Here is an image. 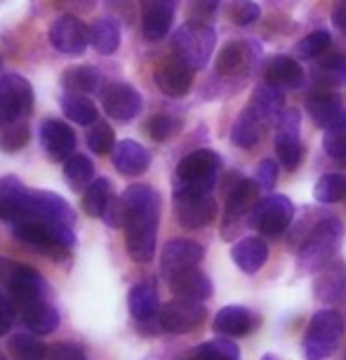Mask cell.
Segmentation results:
<instances>
[{
	"label": "cell",
	"mask_w": 346,
	"mask_h": 360,
	"mask_svg": "<svg viewBox=\"0 0 346 360\" xmlns=\"http://www.w3.org/2000/svg\"><path fill=\"white\" fill-rule=\"evenodd\" d=\"M151 165V153L132 139L118 141L113 148V167L123 176H139Z\"/></svg>",
	"instance_id": "83f0119b"
},
{
	"label": "cell",
	"mask_w": 346,
	"mask_h": 360,
	"mask_svg": "<svg viewBox=\"0 0 346 360\" xmlns=\"http://www.w3.org/2000/svg\"><path fill=\"white\" fill-rule=\"evenodd\" d=\"M85 141L92 153L108 155V153H113V148H115V132L106 120H97V123H92L90 130H87Z\"/></svg>",
	"instance_id": "ee69618b"
},
{
	"label": "cell",
	"mask_w": 346,
	"mask_h": 360,
	"mask_svg": "<svg viewBox=\"0 0 346 360\" xmlns=\"http://www.w3.org/2000/svg\"><path fill=\"white\" fill-rule=\"evenodd\" d=\"M40 144H43L47 158L52 162H62L71 158L73 151H76V132L64 120L47 118L40 125Z\"/></svg>",
	"instance_id": "44dd1931"
},
{
	"label": "cell",
	"mask_w": 346,
	"mask_h": 360,
	"mask_svg": "<svg viewBox=\"0 0 346 360\" xmlns=\"http://www.w3.org/2000/svg\"><path fill=\"white\" fill-rule=\"evenodd\" d=\"M3 288L10 292L12 302H15L19 309L26 307V304H31V302H38V299L47 297L45 278L40 276L33 266H29V264H19V262H10V269H8V276H5V281H3Z\"/></svg>",
	"instance_id": "30bf717a"
},
{
	"label": "cell",
	"mask_w": 346,
	"mask_h": 360,
	"mask_svg": "<svg viewBox=\"0 0 346 360\" xmlns=\"http://www.w3.org/2000/svg\"><path fill=\"white\" fill-rule=\"evenodd\" d=\"M314 295L321 304L339 307L346 302V262L332 259L328 266L318 271L314 281Z\"/></svg>",
	"instance_id": "7402d4cb"
},
{
	"label": "cell",
	"mask_w": 346,
	"mask_h": 360,
	"mask_svg": "<svg viewBox=\"0 0 346 360\" xmlns=\"http://www.w3.org/2000/svg\"><path fill=\"white\" fill-rule=\"evenodd\" d=\"M191 360H241L238 346L229 339H210L191 353Z\"/></svg>",
	"instance_id": "60d3db41"
},
{
	"label": "cell",
	"mask_w": 346,
	"mask_h": 360,
	"mask_svg": "<svg viewBox=\"0 0 346 360\" xmlns=\"http://www.w3.org/2000/svg\"><path fill=\"white\" fill-rule=\"evenodd\" d=\"M47 360H87V356L78 344L59 342L47 346Z\"/></svg>",
	"instance_id": "f907efd6"
},
{
	"label": "cell",
	"mask_w": 346,
	"mask_h": 360,
	"mask_svg": "<svg viewBox=\"0 0 346 360\" xmlns=\"http://www.w3.org/2000/svg\"><path fill=\"white\" fill-rule=\"evenodd\" d=\"M318 83L328 87H346V54H328L316 66Z\"/></svg>",
	"instance_id": "74e56055"
},
{
	"label": "cell",
	"mask_w": 346,
	"mask_h": 360,
	"mask_svg": "<svg viewBox=\"0 0 346 360\" xmlns=\"http://www.w3.org/2000/svg\"><path fill=\"white\" fill-rule=\"evenodd\" d=\"M29 195L31 191L24 186V181L12 174L3 176L0 179V221L15 224L29 205Z\"/></svg>",
	"instance_id": "484cf974"
},
{
	"label": "cell",
	"mask_w": 346,
	"mask_h": 360,
	"mask_svg": "<svg viewBox=\"0 0 346 360\" xmlns=\"http://www.w3.org/2000/svg\"><path fill=\"white\" fill-rule=\"evenodd\" d=\"M219 0H188V22L210 24L217 15Z\"/></svg>",
	"instance_id": "c3c4849f"
},
{
	"label": "cell",
	"mask_w": 346,
	"mask_h": 360,
	"mask_svg": "<svg viewBox=\"0 0 346 360\" xmlns=\"http://www.w3.org/2000/svg\"><path fill=\"white\" fill-rule=\"evenodd\" d=\"M260 57L257 43H245V40H231L219 50L214 59V71L219 78L241 80L245 78L255 66V59Z\"/></svg>",
	"instance_id": "5bb4252c"
},
{
	"label": "cell",
	"mask_w": 346,
	"mask_h": 360,
	"mask_svg": "<svg viewBox=\"0 0 346 360\" xmlns=\"http://www.w3.org/2000/svg\"><path fill=\"white\" fill-rule=\"evenodd\" d=\"M252 325H255V318L245 307L231 304V307H224L219 314L214 316L212 330L222 337H245L252 332Z\"/></svg>",
	"instance_id": "f1b7e54d"
},
{
	"label": "cell",
	"mask_w": 346,
	"mask_h": 360,
	"mask_svg": "<svg viewBox=\"0 0 346 360\" xmlns=\"http://www.w3.org/2000/svg\"><path fill=\"white\" fill-rule=\"evenodd\" d=\"M90 45L97 54H113L120 47V24L113 17L94 19L90 26Z\"/></svg>",
	"instance_id": "1f68e13d"
},
{
	"label": "cell",
	"mask_w": 346,
	"mask_h": 360,
	"mask_svg": "<svg viewBox=\"0 0 346 360\" xmlns=\"http://www.w3.org/2000/svg\"><path fill=\"white\" fill-rule=\"evenodd\" d=\"M62 85L66 92L94 94L101 87V73L94 66H73L62 73Z\"/></svg>",
	"instance_id": "d6a6232c"
},
{
	"label": "cell",
	"mask_w": 346,
	"mask_h": 360,
	"mask_svg": "<svg viewBox=\"0 0 346 360\" xmlns=\"http://www.w3.org/2000/svg\"><path fill=\"white\" fill-rule=\"evenodd\" d=\"M222 158L217 151L198 148L179 160L174 169V193H212V188L219 179Z\"/></svg>",
	"instance_id": "277c9868"
},
{
	"label": "cell",
	"mask_w": 346,
	"mask_h": 360,
	"mask_svg": "<svg viewBox=\"0 0 346 360\" xmlns=\"http://www.w3.org/2000/svg\"><path fill=\"white\" fill-rule=\"evenodd\" d=\"M260 184L255 179H243L238 174L233 181V186L229 188L226 193V210H224V233L231 229L236 236V231L241 229V219H245V226H248V217H250V210L257 205L260 200Z\"/></svg>",
	"instance_id": "4fadbf2b"
},
{
	"label": "cell",
	"mask_w": 346,
	"mask_h": 360,
	"mask_svg": "<svg viewBox=\"0 0 346 360\" xmlns=\"http://www.w3.org/2000/svg\"><path fill=\"white\" fill-rule=\"evenodd\" d=\"M101 106H104L106 115L118 123H130L141 113L144 99L141 94L127 83H111L101 90Z\"/></svg>",
	"instance_id": "e0dca14e"
},
{
	"label": "cell",
	"mask_w": 346,
	"mask_h": 360,
	"mask_svg": "<svg viewBox=\"0 0 346 360\" xmlns=\"http://www.w3.org/2000/svg\"><path fill=\"white\" fill-rule=\"evenodd\" d=\"M207 318V311L203 307V302H193V299H172L165 307H160L158 323L160 330L172 332V335H186L200 328Z\"/></svg>",
	"instance_id": "8fae6325"
},
{
	"label": "cell",
	"mask_w": 346,
	"mask_h": 360,
	"mask_svg": "<svg viewBox=\"0 0 346 360\" xmlns=\"http://www.w3.org/2000/svg\"><path fill=\"white\" fill-rule=\"evenodd\" d=\"M344 337V318L332 309H323L309 321L302 339L304 360H328Z\"/></svg>",
	"instance_id": "5b68a950"
},
{
	"label": "cell",
	"mask_w": 346,
	"mask_h": 360,
	"mask_svg": "<svg viewBox=\"0 0 346 360\" xmlns=\"http://www.w3.org/2000/svg\"><path fill=\"white\" fill-rule=\"evenodd\" d=\"M250 104H255L260 111H264L276 123L278 115L283 113V90H281V87H276V85L262 83V85L255 87Z\"/></svg>",
	"instance_id": "ab89813d"
},
{
	"label": "cell",
	"mask_w": 346,
	"mask_h": 360,
	"mask_svg": "<svg viewBox=\"0 0 346 360\" xmlns=\"http://www.w3.org/2000/svg\"><path fill=\"white\" fill-rule=\"evenodd\" d=\"M22 217H38V219L59 221L66 226H76V212L59 193L52 191H31L29 205H26ZM19 217V219H22Z\"/></svg>",
	"instance_id": "d6986e66"
},
{
	"label": "cell",
	"mask_w": 346,
	"mask_h": 360,
	"mask_svg": "<svg viewBox=\"0 0 346 360\" xmlns=\"http://www.w3.org/2000/svg\"><path fill=\"white\" fill-rule=\"evenodd\" d=\"M323 148L332 160H346V111L330 127H325Z\"/></svg>",
	"instance_id": "b9f144b4"
},
{
	"label": "cell",
	"mask_w": 346,
	"mask_h": 360,
	"mask_svg": "<svg viewBox=\"0 0 346 360\" xmlns=\"http://www.w3.org/2000/svg\"><path fill=\"white\" fill-rule=\"evenodd\" d=\"M106 5L111 8L113 15L132 22V0H106Z\"/></svg>",
	"instance_id": "11a10c76"
},
{
	"label": "cell",
	"mask_w": 346,
	"mask_h": 360,
	"mask_svg": "<svg viewBox=\"0 0 346 360\" xmlns=\"http://www.w3.org/2000/svg\"><path fill=\"white\" fill-rule=\"evenodd\" d=\"M174 217L181 229H205L214 221L217 202L210 193H174Z\"/></svg>",
	"instance_id": "9a60e30c"
},
{
	"label": "cell",
	"mask_w": 346,
	"mask_h": 360,
	"mask_svg": "<svg viewBox=\"0 0 346 360\" xmlns=\"http://www.w3.org/2000/svg\"><path fill=\"white\" fill-rule=\"evenodd\" d=\"M193 69L188 66L179 54H167L162 57L153 69V80L158 85V90L167 97H186L193 87Z\"/></svg>",
	"instance_id": "7c38bea8"
},
{
	"label": "cell",
	"mask_w": 346,
	"mask_h": 360,
	"mask_svg": "<svg viewBox=\"0 0 346 360\" xmlns=\"http://www.w3.org/2000/svg\"><path fill=\"white\" fill-rule=\"evenodd\" d=\"M330 47V33L328 31H314L309 33L307 38L300 40L297 45V52H300L302 59H321Z\"/></svg>",
	"instance_id": "bcb514c9"
},
{
	"label": "cell",
	"mask_w": 346,
	"mask_h": 360,
	"mask_svg": "<svg viewBox=\"0 0 346 360\" xmlns=\"http://www.w3.org/2000/svg\"><path fill=\"white\" fill-rule=\"evenodd\" d=\"M62 111L69 120L78 125H92L97 123V106L94 101L87 97V94H78V92H66L62 97Z\"/></svg>",
	"instance_id": "836d02e7"
},
{
	"label": "cell",
	"mask_w": 346,
	"mask_h": 360,
	"mask_svg": "<svg viewBox=\"0 0 346 360\" xmlns=\"http://www.w3.org/2000/svg\"><path fill=\"white\" fill-rule=\"evenodd\" d=\"M33 111V87L19 73L0 76V127L24 120Z\"/></svg>",
	"instance_id": "ba28073f"
},
{
	"label": "cell",
	"mask_w": 346,
	"mask_h": 360,
	"mask_svg": "<svg viewBox=\"0 0 346 360\" xmlns=\"http://www.w3.org/2000/svg\"><path fill=\"white\" fill-rule=\"evenodd\" d=\"M12 233H15L17 240L40 250V252L52 257V259H66L71 255L73 245H76L73 226L38 219V217H22V219H17L12 224Z\"/></svg>",
	"instance_id": "3957f363"
},
{
	"label": "cell",
	"mask_w": 346,
	"mask_h": 360,
	"mask_svg": "<svg viewBox=\"0 0 346 360\" xmlns=\"http://www.w3.org/2000/svg\"><path fill=\"white\" fill-rule=\"evenodd\" d=\"M295 217V202L288 195L281 193H269L262 200H257V205L250 210L248 226L260 231L267 238H278L285 233V229L290 226Z\"/></svg>",
	"instance_id": "52a82bcc"
},
{
	"label": "cell",
	"mask_w": 346,
	"mask_h": 360,
	"mask_svg": "<svg viewBox=\"0 0 346 360\" xmlns=\"http://www.w3.org/2000/svg\"><path fill=\"white\" fill-rule=\"evenodd\" d=\"M31 130L26 120H15L10 125L0 127V151L3 153H17L29 144Z\"/></svg>",
	"instance_id": "7bdbcfd3"
},
{
	"label": "cell",
	"mask_w": 346,
	"mask_h": 360,
	"mask_svg": "<svg viewBox=\"0 0 346 360\" xmlns=\"http://www.w3.org/2000/svg\"><path fill=\"white\" fill-rule=\"evenodd\" d=\"M47 38H50V45L57 52L69 54V57H80L90 45V29L78 17L64 15L52 22Z\"/></svg>",
	"instance_id": "2e32d148"
},
{
	"label": "cell",
	"mask_w": 346,
	"mask_h": 360,
	"mask_svg": "<svg viewBox=\"0 0 346 360\" xmlns=\"http://www.w3.org/2000/svg\"><path fill=\"white\" fill-rule=\"evenodd\" d=\"M101 219H104L111 229H125L127 207H125L123 195H120V198H113L111 202H108V207H106V212H104V217H101Z\"/></svg>",
	"instance_id": "816d5d0a"
},
{
	"label": "cell",
	"mask_w": 346,
	"mask_h": 360,
	"mask_svg": "<svg viewBox=\"0 0 346 360\" xmlns=\"http://www.w3.org/2000/svg\"><path fill=\"white\" fill-rule=\"evenodd\" d=\"M22 321L33 335L38 337L52 335L59 328V311L47 299H38V302H31L22 307Z\"/></svg>",
	"instance_id": "f546056e"
},
{
	"label": "cell",
	"mask_w": 346,
	"mask_h": 360,
	"mask_svg": "<svg viewBox=\"0 0 346 360\" xmlns=\"http://www.w3.org/2000/svg\"><path fill=\"white\" fill-rule=\"evenodd\" d=\"M146 130H148V134H151L153 141H167L181 130V120L174 118V115H169V113H155L153 118L148 120Z\"/></svg>",
	"instance_id": "f6af8a7d"
},
{
	"label": "cell",
	"mask_w": 346,
	"mask_h": 360,
	"mask_svg": "<svg viewBox=\"0 0 346 360\" xmlns=\"http://www.w3.org/2000/svg\"><path fill=\"white\" fill-rule=\"evenodd\" d=\"M127 207L125 248L132 262L148 264L155 255V238L160 221V195L148 184H132L123 193Z\"/></svg>",
	"instance_id": "6da1fadb"
},
{
	"label": "cell",
	"mask_w": 346,
	"mask_h": 360,
	"mask_svg": "<svg viewBox=\"0 0 346 360\" xmlns=\"http://www.w3.org/2000/svg\"><path fill=\"white\" fill-rule=\"evenodd\" d=\"M64 179L71 186V191H85L94 181V165L83 153H73L64 160Z\"/></svg>",
	"instance_id": "e575fe53"
},
{
	"label": "cell",
	"mask_w": 346,
	"mask_h": 360,
	"mask_svg": "<svg viewBox=\"0 0 346 360\" xmlns=\"http://www.w3.org/2000/svg\"><path fill=\"white\" fill-rule=\"evenodd\" d=\"M344 236L346 229L342 219H337V217L321 219L309 231L300 252H297V271L300 274H318L323 266H328L342 250Z\"/></svg>",
	"instance_id": "7a4b0ae2"
},
{
	"label": "cell",
	"mask_w": 346,
	"mask_h": 360,
	"mask_svg": "<svg viewBox=\"0 0 346 360\" xmlns=\"http://www.w3.org/2000/svg\"><path fill=\"white\" fill-rule=\"evenodd\" d=\"M267 257H269V245L260 236H245L231 248V259L248 276H255L267 264Z\"/></svg>",
	"instance_id": "4316f807"
},
{
	"label": "cell",
	"mask_w": 346,
	"mask_h": 360,
	"mask_svg": "<svg viewBox=\"0 0 346 360\" xmlns=\"http://www.w3.org/2000/svg\"><path fill=\"white\" fill-rule=\"evenodd\" d=\"M115 198L113 195V184L106 179V176H97L90 186L85 188L83 195V210L90 217H104L108 202Z\"/></svg>",
	"instance_id": "d590c367"
},
{
	"label": "cell",
	"mask_w": 346,
	"mask_h": 360,
	"mask_svg": "<svg viewBox=\"0 0 346 360\" xmlns=\"http://www.w3.org/2000/svg\"><path fill=\"white\" fill-rule=\"evenodd\" d=\"M12 360H47V346L38 342L36 335L29 332H17L8 342Z\"/></svg>",
	"instance_id": "8d00e7d4"
},
{
	"label": "cell",
	"mask_w": 346,
	"mask_h": 360,
	"mask_svg": "<svg viewBox=\"0 0 346 360\" xmlns=\"http://www.w3.org/2000/svg\"><path fill=\"white\" fill-rule=\"evenodd\" d=\"M214 40L217 36H214L212 24L186 22L184 26H179V29L174 31L172 50L174 54H179L193 71H200V69H205L210 57H212Z\"/></svg>",
	"instance_id": "8992f818"
},
{
	"label": "cell",
	"mask_w": 346,
	"mask_h": 360,
	"mask_svg": "<svg viewBox=\"0 0 346 360\" xmlns=\"http://www.w3.org/2000/svg\"><path fill=\"white\" fill-rule=\"evenodd\" d=\"M255 181L260 184L262 193H271L278 181V162L274 158H264L260 165H257L255 172Z\"/></svg>",
	"instance_id": "681fc988"
},
{
	"label": "cell",
	"mask_w": 346,
	"mask_h": 360,
	"mask_svg": "<svg viewBox=\"0 0 346 360\" xmlns=\"http://www.w3.org/2000/svg\"><path fill=\"white\" fill-rule=\"evenodd\" d=\"M314 198L325 205L346 200V176L339 172L323 174L314 186Z\"/></svg>",
	"instance_id": "f35d334b"
},
{
	"label": "cell",
	"mask_w": 346,
	"mask_h": 360,
	"mask_svg": "<svg viewBox=\"0 0 346 360\" xmlns=\"http://www.w3.org/2000/svg\"><path fill=\"white\" fill-rule=\"evenodd\" d=\"M167 285H169V290L181 299L205 302V299L212 297V281H210V278L196 266L167 276Z\"/></svg>",
	"instance_id": "d4e9b609"
},
{
	"label": "cell",
	"mask_w": 346,
	"mask_h": 360,
	"mask_svg": "<svg viewBox=\"0 0 346 360\" xmlns=\"http://www.w3.org/2000/svg\"><path fill=\"white\" fill-rule=\"evenodd\" d=\"M0 360H8V358H5V356H3V353H0Z\"/></svg>",
	"instance_id": "680465c9"
},
{
	"label": "cell",
	"mask_w": 346,
	"mask_h": 360,
	"mask_svg": "<svg viewBox=\"0 0 346 360\" xmlns=\"http://www.w3.org/2000/svg\"><path fill=\"white\" fill-rule=\"evenodd\" d=\"M269 125H276L267 113L260 111L255 104H248L241 111V115L236 118L233 127H231V141L243 151H250L262 141V137L267 134Z\"/></svg>",
	"instance_id": "ac0fdd59"
},
{
	"label": "cell",
	"mask_w": 346,
	"mask_h": 360,
	"mask_svg": "<svg viewBox=\"0 0 346 360\" xmlns=\"http://www.w3.org/2000/svg\"><path fill=\"white\" fill-rule=\"evenodd\" d=\"M203 257H205V250H203L200 243L188 240V238H174V240L165 243L160 252V271L167 278L177 274V271L198 266Z\"/></svg>",
	"instance_id": "ffe728a7"
},
{
	"label": "cell",
	"mask_w": 346,
	"mask_h": 360,
	"mask_svg": "<svg viewBox=\"0 0 346 360\" xmlns=\"http://www.w3.org/2000/svg\"><path fill=\"white\" fill-rule=\"evenodd\" d=\"M332 24L339 33L346 36V0H337L335 8H332Z\"/></svg>",
	"instance_id": "9f6ffc18"
},
{
	"label": "cell",
	"mask_w": 346,
	"mask_h": 360,
	"mask_svg": "<svg viewBox=\"0 0 346 360\" xmlns=\"http://www.w3.org/2000/svg\"><path fill=\"white\" fill-rule=\"evenodd\" d=\"M141 12H174L177 0H139Z\"/></svg>",
	"instance_id": "db71d44e"
},
{
	"label": "cell",
	"mask_w": 346,
	"mask_h": 360,
	"mask_svg": "<svg viewBox=\"0 0 346 360\" xmlns=\"http://www.w3.org/2000/svg\"><path fill=\"white\" fill-rule=\"evenodd\" d=\"M229 15H231V22H233V24L250 26V24H255L257 19H260L262 10H260V5H257L255 0H233V3H231Z\"/></svg>",
	"instance_id": "7dc6e473"
},
{
	"label": "cell",
	"mask_w": 346,
	"mask_h": 360,
	"mask_svg": "<svg viewBox=\"0 0 346 360\" xmlns=\"http://www.w3.org/2000/svg\"><path fill=\"white\" fill-rule=\"evenodd\" d=\"M127 304H130V314L137 323H151L160 314L158 292H155V285L151 281L134 285L130 297H127Z\"/></svg>",
	"instance_id": "4dcf8cb0"
},
{
	"label": "cell",
	"mask_w": 346,
	"mask_h": 360,
	"mask_svg": "<svg viewBox=\"0 0 346 360\" xmlns=\"http://www.w3.org/2000/svg\"><path fill=\"white\" fill-rule=\"evenodd\" d=\"M264 83L276 85L281 90H300L307 83V73H304L302 64H297V59L288 57V54H276L264 64Z\"/></svg>",
	"instance_id": "603a6c76"
},
{
	"label": "cell",
	"mask_w": 346,
	"mask_h": 360,
	"mask_svg": "<svg viewBox=\"0 0 346 360\" xmlns=\"http://www.w3.org/2000/svg\"><path fill=\"white\" fill-rule=\"evenodd\" d=\"M307 111L311 115V120H314L321 130H325V127H330L339 115L346 111V97L332 90L311 92L307 97Z\"/></svg>",
	"instance_id": "cb8c5ba5"
},
{
	"label": "cell",
	"mask_w": 346,
	"mask_h": 360,
	"mask_svg": "<svg viewBox=\"0 0 346 360\" xmlns=\"http://www.w3.org/2000/svg\"><path fill=\"white\" fill-rule=\"evenodd\" d=\"M262 360H281L276 356V353H267V356H262Z\"/></svg>",
	"instance_id": "6f0895ef"
},
{
	"label": "cell",
	"mask_w": 346,
	"mask_h": 360,
	"mask_svg": "<svg viewBox=\"0 0 346 360\" xmlns=\"http://www.w3.org/2000/svg\"><path fill=\"white\" fill-rule=\"evenodd\" d=\"M15 325V302L0 290V337H5Z\"/></svg>",
	"instance_id": "f5cc1de1"
},
{
	"label": "cell",
	"mask_w": 346,
	"mask_h": 360,
	"mask_svg": "<svg viewBox=\"0 0 346 360\" xmlns=\"http://www.w3.org/2000/svg\"><path fill=\"white\" fill-rule=\"evenodd\" d=\"M302 113L297 108H283L276 120V155L285 169H297L304 158V146L300 139Z\"/></svg>",
	"instance_id": "9c48e42d"
}]
</instances>
